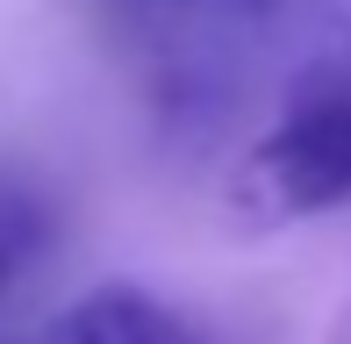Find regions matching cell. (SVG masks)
Instances as JSON below:
<instances>
[{"label": "cell", "mask_w": 351, "mask_h": 344, "mask_svg": "<svg viewBox=\"0 0 351 344\" xmlns=\"http://www.w3.org/2000/svg\"><path fill=\"white\" fill-rule=\"evenodd\" d=\"M351 201V79L308 86L287 122L237 165L230 208L244 230H280L308 223Z\"/></svg>", "instance_id": "cell-1"}, {"label": "cell", "mask_w": 351, "mask_h": 344, "mask_svg": "<svg viewBox=\"0 0 351 344\" xmlns=\"http://www.w3.org/2000/svg\"><path fill=\"white\" fill-rule=\"evenodd\" d=\"M36 344H194L143 287H93Z\"/></svg>", "instance_id": "cell-2"}, {"label": "cell", "mask_w": 351, "mask_h": 344, "mask_svg": "<svg viewBox=\"0 0 351 344\" xmlns=\"http://www.w3.org/2000/svg\"><path fill=\"white\" fill-rule=\"evenodd\" d=\"M36 244H43V208L14 186H0V287L36 258Z\"/></svg>", "instance_id": "cell-3"}, {"label": "cell", "mask_w": 351, "mask_h": 344, "mask_svg": "<svg viewBox=\"0 0 351 344\" xmlns=\"http://www.w3.org/2000/svg\"><path fill=\"white\" fill-rule=\"evenodd\" d=\"M337 337H344V344H351V302H344V330H337Z\"/></svg>", "instance_id": "cell-4"}, {"label": "cell", "mask_w": 351, "mask_h": 344, "mask_svg": "<svg viewBox=\"0 0 351 344\" xmlns=\"http://www.w3.org/2000/svg\"><path fill=\"white\" fill-rule=\"evenodd\" d=\"M337 22H351V0H337Z\"/></svg>", "instance_id": "cell-5"}]
</instances>
